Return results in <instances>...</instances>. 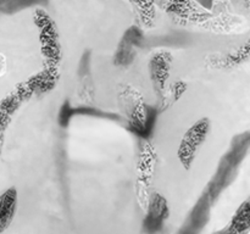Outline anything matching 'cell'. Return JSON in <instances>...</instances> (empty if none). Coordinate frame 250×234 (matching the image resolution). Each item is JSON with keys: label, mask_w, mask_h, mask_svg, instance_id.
Returning <instances> with one entry per match:
<instances>
[{"label": "cell", "mask_w": 250, "mask_h": 234, "mask_svg": "<svg viewBox=\"0 0 250 234\" xmlns=\"http://www.w3.org/2000/svg\"><path fill=\"white\" fill-rule=\"evenodd\" d=\"M250 154V131L242 132L232 138L229 148L221 156L216 171L204 190L212 204L236 180L239 170Z\"/></svg>", "instance_id": "cell-1"}, {"label": "cell", "mask_w": 250, "mask_h": 234, "mask_svg": "<svg viewBox=\"0 0 250 234\" xmlns=\"http://www.w3.org/2000/svg\"><path fill=\"white\" fill-rule=\"evenodd\" d=\"M209 131L210 121L208 118H202L186 132L178 148V158L186 168L192 166L195 155L207 139Z\"/></svg>", "instance_id": "cell-2"}, {"label": "cell", "mask_w": 250, "mask_h": 234, "mask_svg": "<svg viewBox=\"0 0 250 234\" xmlns=\"http://www.w3.org/2000/svg\"><path fill=\"white\" fill-rule=\"evenodd\" d=\"M34 22L41 31L42 51L44 56L50 61H58L60 58V44L55 23L43 10H36Z\"/></svg>", "instance_id": "cell-3"}, {"label": "cell", "mask_w": 250, "mask_h": 234, "mask_svg": "<svg viewBox=\"0 0 250 234\" xmlns=\"http://www.w3.org/2000/svg\"><path fill=\"white\" fill-rule=\"evenodd\" d=\"M212 202L207 193H203L199 199L192 207L187 218L183 222L177 234H200L207 227L211 217Z\"/></svg>", "instance_id": "cell-4"}, {"label": "cell", "mask_w": 250, "mask_h": 234, "mask_svg": "<svg viewBox=\"0 0 250 234\" xmlns=\"http://www.w3.org/2000/svg\"><path fill=\"white\" fill-rule=\"evenodd\" d=\"M170 210H168L167 201L163 195H151L150 201L148 205L146 216L143 219V232L146 234H156L164 228L166 219L168 218Z\"/></svg>", "instance_id": "cell-5"}, {"label": "cell", "mask_w": 250, "mask_h": 234, "mask_svg": "<svg viewBox=\"0 0 250 234\" xmlns=\"http://www.w3.org/2000/svg\"><path fill=\"white\" fill-rule=\"evenodd\" d=\"M142 40H143V33L138 27L132 26L131 28L127 29L115 55V63L120 66L129 65L136 55V48L141 45Z\"/></svg>", "instance_id": "cell-6"}, {"label": "cell", "mask_w": 250, "mask_h": 234, "mask_svg": "<svg viewBox=\"0 0 250 234\" xmlns=\"http://www.w3.org/2000/svg\"><path fill=\"white\" fill-rule=\"evenodd\" d=\"M17 207V192L10 188L0 195V234L10 226Z\"/></svg>", "instance_id": "cell-7"}, {"label": "cell", "mask_w": 250, "mask_h": 234, "mask_svg": "<svg viewBox=\"0 0 250 234\" xmlns=\"http://www.w3.org/2000/svg\"><path fill=\"white\" fill-rule=\"evenodd\" d=\"M229 234H248L250 232V196L234 212L229 223L225 227Z\"/></svg>", "instance_id": "cell-8"}, {"label": "cell", "mask_w": 250, "mask_h": 234, "mask_svg": "<svg viewBox=\"0 0 250 234\" xmlns=\"http://www.w3.org/2000/svg\"><path fill=\"white\" fill-rule=\"evenodd\" d=\"M170 55L166 53L158 54L153 58L150 63L151 68V77L155 84L156 89H164V84L168 75V66H170Z\"/></svg>", "instance_id": "cell-9"}, {"label": "cell", "mask_w": 250, "mask_h": 234, "mask_svg": "<svg viewBox=\"0 0 250 234\" xmlns=\"http://www.w3.org/2000/svg\"><path fill=\"white\" fill-rule=\"evenodd\" d=\"M75 115H87V116H97V117H106L107 114L99 111L97 109H92V107H71L68 102H65L62 105L59 114V122L62 127H66Z\"/></svg>", "instance_id": "cell-10"}, {"label": "cell", "mask_w": 250, "mask_h": 234, "mask_svg": "<svg viewBox=\"0 0 250 234\" xmlns=\"http://www.w3.org/2000/svg\"><path fill=\"white\" fill-rule=\"evenodd\" d=\"M44 2H48V0H0V14L11 15Z\"/></svg>", "instance_id": "cell-11"}, {"label": "cell", "mask_w": 250, "mask_h": 234, "mask_svg": "<svg viewBox=\"0 0 250 234\" xmlns=\"http://www.w3.org/2000/svg\"><path fill=\"white\" fill-rule=\"evenodd\" d=\"M198 1H199L200 4H203L204 6H207V7L211 6V0H198Z\"/></svg>", "instance_id": "cell-12"}, {"label": "cell", "mask_w": 250, "mask_h": 234, "mask_svg": "<svg viewBox=\"0 0 250 234\" xmlns=\"http://www.w3.org/2000/svg\"><path fill=\"white\" fill-rule=\"evenodd\" d=\"M215 234H229V233H227V231H226V229H221V231H219V232H216V233H215Z\"/></svg>", "instance_id": "cell-13"}, {"label": "cell", "mask_w": 250, "mask_h": 234, "mask_svg": "<svg viewBox=\"0 0 250 234\" xmlns=\"http://www.w3.org/2000/svg\"><path fill=\"white\" fill-rule=\"evenodd\" d=\"M1 138H2V134H0V145H1Z\"/></svg>", "instance_id": "cell-14"}]
</instances>
